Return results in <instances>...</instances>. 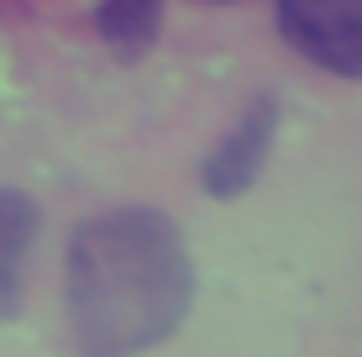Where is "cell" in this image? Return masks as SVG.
I'll use <instances>...</instances> for the list:
<instances>
[{
	"label": "cell",
	"mask_w": 362,
	"mask_h": 357,
	"mask_svg": "<svg viewBox=\"0 0 362 357\" xmlns=\"http://www.w3.org/2000/svg\"><path fill=\"white\" fill-rule=\"evenodd\" d=\"M64 300L69 331L84 357L153 352L189 315V242L163 211H147V205L105 211L74 231Z\"/></svg>",
	"instance_id": "obj_1"
},
{
	"label": "cell",
	"mask_w": 362,
	"mask_h": 357,
	"mask_svg": "<svg viewBox=\"0 0 362 357\" xmlns=\"http://www.w3.org/2000/svg\"><path fill=\"white\" fill-rule=\"evenodd\" d=\"M279 32L299 58L336 79H362V0H273Z\"/></svg>",
	"instance_id": "obj_2"
},
{
	"label": "cell",
	"mask_w": 362,
	"mask_h": 357,
	"mask_svg": "<svg viewBox=\"0 0 362 357\" xmlns=\"http://www.w3.org/2000/svg\"><path fill=\"white\" fill-rule=\"evenodd\" d=\"M273 137H279V95H257L242 110V121L210 147L205 168H199V184H205L210 200H236V194L252 189L273 153Z\"/></svg>",
	"instance_id": "obj_3"
},
{
	"label": "cell",
	"mask_w": 362,
	"mask_h": 357,
	"mask_svg": "<svg viewBox=\"0 0 362 357\" xmlns=\"http://www.w3.org/2000/svg\"><path fill=\"white\" fill-rule=\"evenodd\" d=\"M37 242V205L21 189H0V321L16 310L21 279H27V257Z\"/></svg>",
	"instance_id": "obj_4"
},
{
	"label": "cell",
	"mask_w": 362,
	"mask_h": 357,
	"mask_svg": "<svg viewBox=\"0 0 362 357\" xmlns=\"http://www.w3.org/2000/svg\"><path fill=\"white\" fill-rule=\"evenodd\" d=\"M163 0H100L95 6V32L116 58H142L158 37Z\"/></svg>",
	"instance_id": "obj_5"
},
{
	"label": "cell",
	"mask_w": 362,
	"mask_h": 357,
	"mask_svg": "<svg viewBox=\"0 0 362 357\" xmlns=\"http://www.w3.org/2000/svg\"><path fill=\"white\" fill-rule=\"evenodd\" d=\"M210 6H242V0H210Z\"/></svg>",
	"instance_id": "obj_6"
}]
</instances>
